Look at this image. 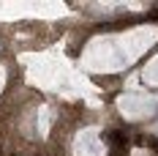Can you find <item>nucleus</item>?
<instances>
[{"instance_id": "obj_1", "label": "nucleus", "mask_w": 158, "mask_h": 156, "mask_svg": "<svg viewBox=\"0 0 158 156\" xmlns=\"http://www.w3.org/2000/svg\"><path fill=\"white\" fill-rule=\"evenodd\" d=\"M150 145H153V148H158V140H150Z\"/></svg>"}, {"instance_id": "obj_3", "label": "nucleus", "mask_w": 158, "mask_h": 156, "mask_svg": "<svg viewBox=\"0 0 158 156\" xmlns=\"http://www.w3.org/2000/svg\"><path fill=\"white\" fill-rule=\"evenodd\" d=\"M11 156H16V154H11Z\"/></svg>"}, {"instance_id": "obj_2", "label": "nucleus", "mask_w": 158, "mask_h": 156, "mask_svg": "<svg viewBox=\"0 0 158 156\" xmlns=\"http://www.w3.org/2000/svg\"><path fill=\"white\" fill-rule=\"evenodd\" d=\"M3 154H6V151H3V145H0V156H3Z\"/></svg>"}]
</instances>
